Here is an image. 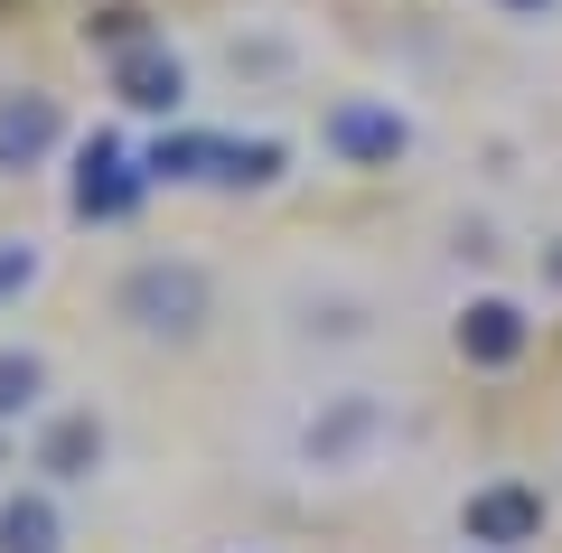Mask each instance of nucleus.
<instances>
[{"label": "nucleus", "mask_w": 562, "mask_h": 553, "mask_svg": "<svg viewBox=\"0 0 562 553\" xmlns=\"http://www.w3.org/2000/svg\"><path fill=\"white\" fill-rule=\"evenodd\" d=\"M113 319L132 338H150V347H188V338H206V319H216V273H206L198 254H140L132 273L113 281Z\"/></svg>", "instance_id": "obj_1"}, {"label": "nucleus", "mask_w": 562, "mask_h": 553, "mask_svg": "<svg viewBox=\"0 0 562 553\" xmlns=\"http://www.w3.org/2000/svg\"><path fill=\"white\" fill-rule=\"evenodd\" d=\"M384 441H394V403L375 385H347V395H319V413L291 432V460L310 478H357L384 460Z\"/></svg>", "instance_id": "obj_2"}, {"label": "nucleus", "mask_w": 562, "mask_h": 553, "mask_svg": "<svg viewBox=\"0 0 562 553\" xmlns=\"http://www.w3.org/2000/svg\"><path fill=\"white\" fill-rule=\"evenodd\" d=\"M140 198H150L140 151H132V141H113V132H94V141L76 151V178H66L76 225H122V217H140Z\"/></svg>", "instance_id": "obj_3"}, {"label": "nucleus", "mask_w": 562, "mask_h": 553, "mask_svg": "<svg viewBox=\"0 0 562 553\" xmlns=\"http://www.w3.org/2000/svg\"><path fill=\"white\" fill-rule=\"evenodd\" d=\"M319 141L347 169H394V159H413V122H403L394 103H375V95H338L319 113Z\"/></svg>", "instance_id": "obj_4"}, {"label": "nucleus", "mask_w": 562, "mask_h": 553, "mask_svg": "<svg viewBox=\"0 0 562 553\" xmlns=\"http://www.w3.org/2000/svg\"><path fill=\"white\" fill-rule=\"evenodd\" d=\"M460 544L469 553H525L543 544V488L525 478H487V488L460 497Z\"/></svg>", "instance_id": "obj_5"}, {"label": "nucleus", "mask_w": 562, "mask_h": 553, "mask_svg": "<svg viewBox=\"0 0 562 553\" xmlns=\"http://www.w3.org/2000/svg\"><path fill=\"white\" fill-rule=\"evenodd\" d=\"M103 451H113V432H103L94 403H66V413L38 422V441H29V469L47 478V488H76V478L103 469Z\"/></svg>", "instance_id": "obj_6"}, {"label": "nucleus", "mask_w": 562, "mask_h": 553, "mask_svg": "<svg viewBox=\"0 0 562 553\" xmlns=\"http://www.w3.org/2000/svg\"><path fill=\"white\" fill-rule=\"evenodd\" d=\"M57 151H66V113H57V95H38V85H10V95H0V178L47 169Z\"/></svg>", "instance_id": "obj_7"}, {"label": "nucleus", "mask_w": 562, "mask_h": 553, "mask_svg": "<svg viewBox=\"0 0 562 553\" xmlns=\"http://www.w3.org/2000/svg\"><path fill=\"white\" fill-rule=\"evenodd\" d=\"M450 347H460L469 366H487V376H497V366H516V356L535 347V319H525V300H506V291H479L460 319H450Z\"/></svg>", "instance_id": "obj_8"}, {"label": "nucleus", "mask_w": 562, "mask_h": 553, "mask_svg": "<svg viewBox=\"0 0 562 553\" xmlns=\"http://www.w3.org/2000/svg\"><path fill=\"white\" fill-rule=\"evenodd\" d=\"M113 95L132 103V113H160L169 122L188 103V57H179V47H160V38L132 47V57H113Z\"/></svg>", "instance_id": "obj_9"}, {"label": "nucleus", "mask_w": 562, "mask_h": 553, "mask_svg": "<svg viewBox=\"0 0 562 553\" xmlns=\"http://www.w3.org/2000/svg\"><path fill=\"white\" fill-rule=\"evenodd\" d=\"M0 553H66V516H57L47 488L0 497Z\"/></svg>", "instance_id": "obj_10"}, {"label": "nucleus", "mask_w": 562, "mask_h": 553, "mask_svg": "<svg viewBox=\"0 0 562 553\" xmlns=\"http://www.w3.org/2000/svg\"><path fill=\"white\" fill-rule=\"evenodd\" d=\"M140 169H150V188H206L216 178V132H160L140 151Z\"/></svg>", "instance_id": "obj_11"}, {"label": "nucleus", "mask_w": 562, "mask_h": 553, "mask_svg": "<svg viewBox=\"0 0 562 553\" xmlns=\"http://www.w3.org/2000/svg\"><path fill=\"white\" fill-rule=\"evenodd\" d=\"M291 169V151H281V141H225L216 132V178H206V188H272V178Z\"/></svg>", "instance_id": "obj_12"}, {"label": "nucleus", "mask_w": 562, "mask_h": 553, "mask_svg": "<svg viewBox=\"0 0 562 553\" xmlns=\"http://www.w3.org/2000/svg\"><path fill=\"white\" fill-rule=\"evenodd\" d=\"M47 413V356L38 347H0V432Z\"/></svg>", "instance_id": "obj_13"}, {"label": "nucleus", "mask_w": 562, "mask_h": 553, "mask_svg": "<svg viewBox=\"0 0 562 553\" xmlns=\"http://www.w3.org/2000/svg\"><path fill=\"white\" fill-rule=\"evenodd\" d=\"M85 38H94V47H113V57H132V47H150V20L113 0V10H94V20H85Z\"/></svg>", "instance_id": "obj_14"}, {"label": "nucleus", "mask_w": 562, "mask_h": 553, "mask_svg": "<svg viewBox=\"0 0 562 553\" xmlns=\"http://www.w3.org/2000/svg\"><path fill=\"white\" fill-rule=\"evenodd\" d=\"M38 273H47V254H38V244H29V235H0V310H10V300H20Z\"/></svg>", "instance_id": "obj_15"}, {"label": "nucleus", "mask_w": 562, "mask_h": 553, "mask_svg": "<svg viewBox=\"0 0 562 553\" xmlns=\"http://www.w3.org/2000/svg\"><path fill=\"white\" fill-rule=\"evenodd\" d=\"M487 10H497V20H553L562 0H487Z\"/></svg>", "instance_id": "obj_16"}, {"label": "nucleus", "mask_w": 562, "mask_h": 553, "mask_svg": "<svg viewBox=\"0 0 562 553\" xmlns=\"http://www.w3.org/2000/svg\"><path fill=\"white\" fill-rule=\"evenodd\" d=\"M543 281H553V291H562V235H553V254H543Z\"/></svg>", "instance_id": "obj_17"}, {"label": "nucleus", "mask_w": 562, "mask_h": 553, "mask_svg": "<svg viewBox=\"0 0 562 553\" xmlns=\"http://www.w3.org/2000/svg\"><path fill=\"white\" fill-rule=\"evenodd\" d=\"M0 460H10V432H0Z\"/></svg>", "instance_id": "obj_18"}]
</instances>
